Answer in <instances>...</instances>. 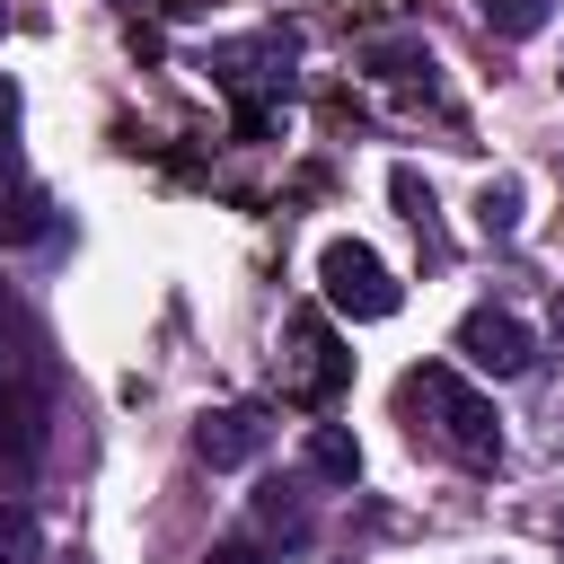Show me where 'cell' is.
Here are the masks:
<instances>
[{"instance_id":"obj_1","label":"cell","mask_w":564,"mask_h":564,"mask_svg":"<svg viewBox=\"0 0 564 564\" xmlns=\"http://www.w3.org/2000/svg\"><path fill=\"white\" fill-rule=\"evenodd\" d=\"M397 414H405V432L432 441L449 467H476V476L502 467V414H494L485 388H467V370H449V361L405 370V379H397Z\"/></svg>"},{"instance_id":"obj_2","label":"cell","mask_w":564,"mask_h":564,"mask_svg":"<svg viewBox=\"0 0 564 564\" xmlns=\"http://www.w3.org/2000/svg\"><path fill=\"white\" fill-rule=\"evenodd\" d=\"M291 62H300V44H291L282 26L229 35V44H212V53H203V70H212V79L238 97V123H247V132H264L273 97H291Z\"/></svg>"},{"instance_id":"obj_3","label":"cell","mask_w":564,"mask_h":564,"mask_svg":"<svg viewBox=\"0 0 564 564\" xmlns=\"http://www.w3.org/2000/svg\"><path fill=\"white\" fill-rule=\"evenodd\" d=\"M273 370H282V397H291V405H335L344 379H352V352L335 344V326H326L317 308H291V317H282Z\"/></svg>"},{"instance_id":"obj_4","label":"cell","mask_w":564,"mask_h":564,"mask_svg":"<svg viewBox=\"0 0 564 564\" xmlns=\"http://www.w3.org/2000/svg\"><path fill=\"white\" fill-rule=\"evenodd\" d=\"M317 291H326V308H344V317H397V308H405V282H397L361 238H326V247H317Z\"/></svg>"},{"instance_id":"obj_5","label":"cell","mask_w":564,"mask_h":564,"mask_svg":"<svg viewBox=\"0 0 564 564\" xmlns=\"http://www.w3.org/2000/svg\"><path fill=\"white\" fill-rule=\"evenodd\" d=\"M458 352H467L476 370H494V379H520V370L538 361V344H529V326H520L511 308H467V317H458Z\"/></svg>"},{"instance_id":"obj_6","label":"cell","mask_w":564,"mask_h":564,"mask_svg":"<svg viewBox=\"0 0 564 564\" xmlns=\"http://www.w3.org/2000/svg\"><path fill=\"white\" fill-rule=\"evenodd\" d=\"M264 441H273L264 405H212V414L194 423V449H203L212 467H247V458H256Z\"/></svg>"},{"instance_id":"obj_7","label":"cell","mask_w":564,"mask_h":564,"mask_svg":"<svg viewBox=\"0 0 564 564\" xmlns=\"http://www.w3.org/2000/svg\"><path fill=\"white\" fill-rule=\"evenodd\" d=\"M35 449H44V423H35V405H26V397H0V476L18 485V476L35 467Z\"/></svg>"},{"instance_id":"obj_8","label":"cell","mask_w":564,"mask_h":564,"mask_svg":"<svg viewBox=\"0 0 564 564\" xmlns=\"http://www.w3.org/2000/svg\"><path fill=\"white\" fill-rule=\"evenodd\" d=\"M308 476L352 485V476H361V441H352L344 423H317V432H308Z\"/></svg>"},{"instance_id":"obj_9","label":"cell","mask_w":564,"mask_h":564,"mask_svg":"<svg viewBox=\"0 0 564 564\" xmlns=\"http://www.w3.org/2000/svg\"><path fill=\"white\" fill-rule=\"evenodd\" d=\"M256 520H264V529H273L282 546H308V511H300V485H264Z\"/></svg>"},{"instance_id":"obj_10","label":"cell","mask_w":564,"mask_h":564,"mask_svg":"<svg viewBox=\"0 0 564 564\" xmlns=\"http://www.w3.org/2000/svg\"><path fill=\"white\" fill-rule=\"evenodd\" d=\"M0 564H44V529L26 502H0Z\"/></svg>"},{"instance_id":"obj_11","label":"cell","mask_w":564,"mask_h":564,"mask_svg":"<svg viewBox=\"0 0 564 564\" xmlns=\"http://www.w3.org/2000/svg\"><path fill=\"white\" fill-rule=\"evenodd\" d=\"M546 9H555V0H485V26L520 44V35H538V26H546Z\"/></svg>"},{"instance_id":"obj_12","label":"cell","mask_w":564,"mask_h":564,"mask_svg":"<svg viewBox=\"0 0 564 564\" xmlns=\"http://www.w3.org/2000/svg\"><path fill=\"white\" fill-rule=\"evenodd\" d=\"M476 229H485V238H511V229H520V185H485V194H476Z\"/></svg>"},{"instance_id":"obj_13","label":"cell","mask_w":564,"mask_h":564,"mask_svg":"<svg viewBox=\"0 0 564 564\" xmlns=\"http://www.w3.org/2000/svg\"><path fill=\"white\" fill-rule=\"evenodd\" d=\"M388 185H397V203H405V220H414V229H432V185H423L414 167H397Z\"/></svg>"},{"instance_id":"obj_14","label":"cell","mask_w":564,"mask_h":564,"mask_svg":"<svg viewBox=\"0 0 564 564\" xmlns=\"http://www.w3.org/2000/svg\"><path fill=\"white\" fill-rule=\"evenodd\" d=\"M203 564H273V555H264V546H247V538H229V546H212Z\"/></svg>"},{"instance_id":"obj_15","label":"cell","mask_w":564,"mask_h":564,"mask_svg":"<svg viewBox=\"0 0 564 564\" xmlns=\"http://www.w3.org/2000/svg\"><path fill=\"white\" fill-rule=\"evenodd\" d=\"M106 9H159V0H106Z\"/></svg>"},{"instance_id":"obj_16","label":"cell","mask_w":564,"mask_h":564,"mask_svg":"<svg viewBox=\"0 0 564 564\" xmlns=\"http://www.w3.org/2000/svg\"><path fill=\"white\" fill-rule=\"evenodd\" d=\"M0 26H9V9H0Z\"/></svg>"}]
</instances>
